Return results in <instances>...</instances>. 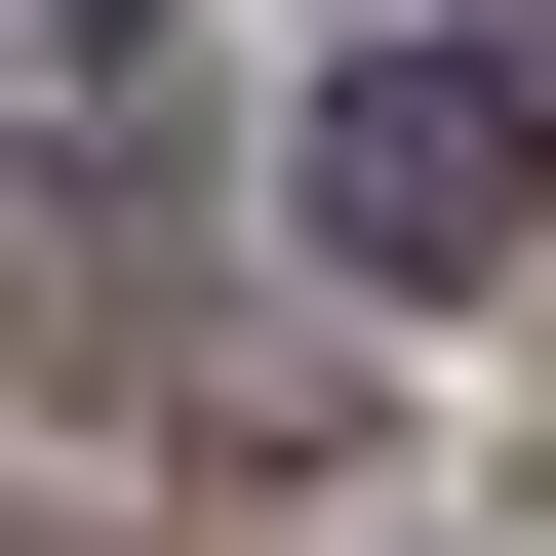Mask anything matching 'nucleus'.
I'll return each instance as SVG.
<instances>
[{
    "label": "nucleus",
    "mask_w": 556,
    "mask_h": 556,
    "mask_svg": "<svg viewBox=\"0 0 556 556\" xmlns=\"http://www.w3.org/2000/svg\"><path fill=\"white\" fill-rule=\"evenodd\" d=\"M278 239L318 278H397V318H438V278H517V40H397V80H318V160H278Z\"/></svg>",
    "instance_id": "nucleus-1"
},
{
    "label": "nucleus",
    "mask_w": 556,
    "mask_h": 556,
    "mask_svg": "<svg viewBox=\"0 0 556 556\" xmlns=\"http://www.w3.org/2000/svg\"><path fill=\"white\" fill-rule=\"evenodd\" d=\"M517 119H556V0H517Z\"/></svg>",
    "instance_id": "nucleus-2"
}]
</instances>
